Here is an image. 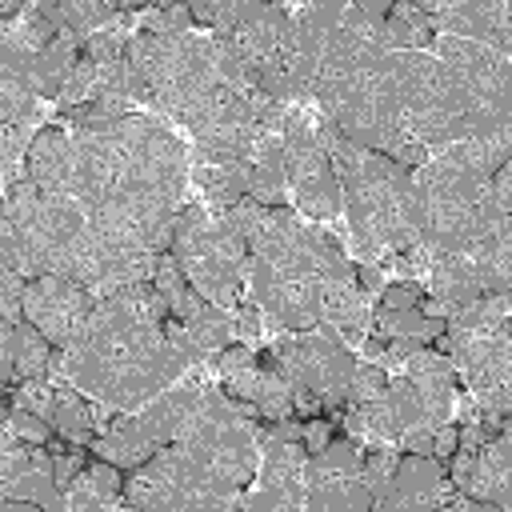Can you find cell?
Here are the masks:
<instances>
[{
  "instance_id": "74e56055",
  "label": "cell",
  "mask_w": 512,
  "mask_h": 512,
  "mask_svg": "<svg viewBox=\"0 0 512 512\" xmlns=\"http://www.w3.org/2000/svg\"><path fill=\"white\" fill-rule=\"evenodd\" d=\"M396 460H400V448H368V452H364L360 480H364V488L372 492V504L384 496V488H388V480H392Z\"/></svg>"
},
{
  "instance_id": "ffe728a7",
  "label": "cell",
  "mask_w": 512,
  "mask_h": 512,
  "mask_svg": "<svg viewBox=\"0 0 512 512\" xmlns=\"http://www.w3.org/2000/svg\"><path fill=\"white\" fill-rule=\"evenodd\" d=\"M460 492H468L472 500H488L496 508L512 504V432H500L472 452V468Z\"/></svg>"
},
{
  "instance_id": "2e32d148",
  "label": "cell",
  "mask_w": 512,
  "mask_h": 512,
  "mask_svg": "<svg viewBox=\"0 0 512 512\" xmlns=\"http://www.w3.org/2000/svg\"><path fill=\"white\" fill-rule=\"evenodd\" d=\"M452 492L448 468L444 460H436L432 452H400L392 480L384 488V496L376 500V508L384 512H424V508H440L444 496Z\"/></svg>"
},
{
  "instance_id": "d6a6232c",
  "label": "cell",
  "mask_w": 512,
  "mask_h": 512,
  "mask_svg": "<svg viewBox=\"0 0 512 512\" xmlns=\"http://www.w3.org/2000/svg\"><path fill=\"white\" fill-rule=\"evenodd\" d=\"M184 328H188V340H192V364H208V368H216L220 352L228 348V336L236 332V324L228 320V312L220 304H208L204 312L184 320Z\"/></svg>"
},
{
  "instance_id": "f546056e",
  "label": "cell",
  "mask_w": 512,
  "mask_h": 512,
  "mask_svg": "<svg viewBox=\"0 0 512 512\" xmlns=\"http://www.w3.org/2000/svg\"><path fill=\"white\" fill-rule=\"evenodd\" d=\"M92 452H96L100 460H112L116 468H124V472H128V468L144 464V460L156 452V444L140 432L136 416H112L108 432L92 440Z\"/></svg>"
},
{
  "instance_id": "816d5d0a",
  "label": "cell",
  "mask_w": 512,
  "mask_h": 512,
  "mask_svg": "<svg viewBox=\"0 0 512 512\" xmlns=\"http://www.w3.org/2000/svg\"><path fill=\"white\" fill-rule=\"evenodd\" d=\"M356 284H360L368 296L380 292V288H384V268H380V264H368V260L356 264Z\"/></svg>"
},
{
  "instance_id": "f907efd6",
  "label": "cell",
  "mask_w": 512,
  "mask_h": 512,
  "mask_svg": "<svg viewBox=\"0 0 512 512\" xmlns=\"http://www.w3.org/2000/svg\"><path fill=\"white\" fill-rule=\"evenodd\" d=\"M260 324H264V320H260V304H256V300H244V304L236 308V332H240L244 340H256V336H260Z\"/></svg>"
},
{
  "instance_id": "44dd1931",
  "label": "cell",
  "mask_w": 512,
  "mask_h": 512,
  "mask_svg": "<svg viewBox=\"0 0 512 512\" xmlns=\"http://www.w3.org/2000/svg\"><path fill=\"white\" fill-rule=\"evenodd\" d=\"M28 180L40 184V192H64L72 196L76 188V152H72V136L64 128H36V140L28 148V164H24Z\"/></svg>"
},
{
  "instance_id": "4316f807",
  "label": "cell",
  "mask_w": 512,
  "mask_h": 512,
  "mask_svg": "<svg viewBox=\"0 0 512 512\" xmlns=\"http://www.w3.org/2000/svg\"><path fill=\"white\" fill-rule=\"evenodd\" d=\"M432 40H436L432 16L420 4H408V0L392 4L384 24L376 28V44L388 48V52H424V48H432Z\"/></svg>"
},
{
  "instance_id": "e575fe53",
  "label": "cell",
  "mask_w": 512,
  "mask_h": 512,
  "mask_svg": "<svg viewBox=\"0 0 512 512\" xmlns=\"http://www.w3.org/2000/svg\"><path fill=\"white\" fill-rule=\"evenodd\" d=\"M52 352H56V344L32 320H20L16 324V376L24 384H48V376H52Z\"/></svg>"
},
{
  "instance_id": "277c9868",
  "label": "cell",
  "mask_w": 512,
  "mask_h": 512,
  "mask_svg": "<svg viewBox=\"0 0 512 512\" xmlns=\"http://www.w3.org/2000/svg\"><path fill=\"white\" fill-rule=\"evenodd\" d=\"M316 136L340 180V208L348 216L352 248L376 264L384 252H404L420 240L416 228V192L412 172L388 160L384 152H368L344 140V132L320 116Z\"/></svg>"
},
{
  "instance_id": "7dc6e473",
  "label": "cell",
  "mask_w": 512,
  "mask_h": 512,
  "mask_svg": "<svg viewBox=\"0 0 512 512\" xmlns=\"http://www.w3.org/2000/svg\"><path fill=\"white\" fill-rule=\"evenodd\" d=\"M388 160H396L400 168H408V172H416V168H420V164L428 160V148H424V144H416V140L408 136V140H400V144H396V148L388 152Z\"/></svg>"
},
{
  "instance_id": "8992f818",
  "label": "cell",
  "mask_w": 512,
  "mask_h": 512,
  "mask_svg": "<svg viewBox=\"0 0 512 512\" xmlns=\"http://www.w3.org/2000/svg\"><path fill=\"white\" fill-rule=\"evenodd\" d=\"M124 56L144 76L152 92V108L168 112L180 124H188L216 92L232 88L224 76V52L216 48L212 36H196V32L152 36L140 28L128 36Z\"/></svg>"
},
{
  "instance_id": "30bf717a",
  "label": "cell",
  "mask_w": 512,
  "mask_h": 512,
  "mask_svg": "<svg viewBox=\"0 0 512 512\" xmlns=\"http://www.w3.org/2000/svg\"><path fill=\"white\" fill-rule=\"evenodd\" d=\"M432 48L460 92L468 136L512 128V60L504 52H492L460 36H436Z\"/></svg>"
},
{
  "instance_id": "9c48e42d",
  "label": "cell",
  "mask_w": 512,
  "mask_h": 512,
  "mask_svg": "<svg viewBox=\"0 0 512 512\" xmlns=\"http://www.w3.org/2000/svg\"><path fill=\"white\" fill-rule=\"evenodd\" d=\"M396 100L404 136L424 148H448L468 140V116L448 68L428 52H392Z\"/></svg>"
},
{
  "instance_id": "836d02e7",
  "label": "cell",
  "mask_w": 512,
  "mask_h": 512,
  "mask_svg": "<svg viewBox=\"0 0 512 512\" xmlns=\"http://www.w3.org/2000/svg\"><path fill=\"white\" fill-rule=\"evenodd\" d=\"M508 148H512V128H500V132H488V136H468V140H456L444 148V156L452 164H464L480 176H492L504 160H508Z\"/></svg>"
},
{
  "instance_id": "cb8c5ba5",
  "label": "cell",
  "mask_w": 512,
  "mask_h": 512,
  "mask_svg": "<svg viewBox=\"0 0 512 512\" xmlns=\"http://www.w3.org/2000/svg\"><path fill=\"white\" fill-rule=\"evenodd\" d=\"M248 196L264 208L288 204V168H284V132H264L252 148Z\"/></svg>"
},
{
  "instance_id": "b9f144b4",
  "label": "cell",
  "mask_w": 512,
  "mask_h": 512,
  "mask_svg": "<svg viewBox=\"0 0 512 512\" xmlns=\"http://www.w3.org/2000/svg\"><path fill=\"white\" fill-rule=\"evenodd\" d=\"M96 80H100V64H92V60L80 52V60H76V68H72V76H68V84H64V92H60V104H84V100H92Z\"/></svg>"
},
{
  "instance_id": "83f0119b",
  "label": "cell",
  "mask_w": 512,
  "mask_h": 512,
  "mask_svg": "<svg viewBox=\"0 0 512 512\" xmlns=\"http://www.w3.org/2000/svg\"><path fill=\"white\" fill-rule=\"evenodd\" d=\"M68 492V508H108V504H124V468H116L112 460L92 456L80 476L64 488Z\"/></svg>"
},
{
  "instance_id": "ee69618b",
  "label": "cell",
  "mask_w": 512,
  "mask_h": 512,
  "mask_svg": "<svg viewBox=\"0 0 512 512\" xmlns=\"http://www.w3.org/2000/svg\"><path fill=\"white\" fill-rule=\"evenodd\" d=\"M24 288H28V280L20 272H12V268L0 272V300H4V320L8 324L24 320Z\"/></svg>"
},
{
  "instance_id": "60d3db41",
  "label": "cell",
  "mask_w": 512,
  "mask_h": 512,
  "mask_svg": "<svg viewBox=\"0 0 512 512\" xmlns=\"http://www.w3.org/2000/svg\"><path fill=\"white\" fill-rule=\"evenodd\" d=\"M144 32H152V36H172V32H192V12H188V4H168V8H148V12H144Z\"/></svg>"
},
{
  "instance_id": "1f68e13d",
  "label": "cell",
  "mask_w": 512,
  "mask_h": 512,
  "mask_svg": "<svg viewBox=\"0 0 512 512\" xmlns=\"http://www.w3.org/2000/svg\"><path fill=\"white\" fill-rule=\"evenodd\" d=\"M80 52H84V44L72 40V36H56L44 52H36V60H32L36 96H60L68 76H72V68H76V60H80Z\"/></svg>"
},
{
  "instance_id": "7bdbcfd3",
  "label": "cell",
  "mask_w": 512,
  "mask_h": 512,
  "mask_svg": "<svg viewBox=\"0 0 512 512\" xmlns=\"http://www.w3.org/2000/svg\"><path fill=\"white\" fill-rule=\"evenodd\" d=\"M152 284L168 296V304H176L180 296H184V288H188V280H184V272H180V264H176V256L172 252H160L156 256V272H152Z\"/></svg>"
},
{
  "instance_id": "f6af8a7d",
  "label": "cell",
  "mask_w": 512,
  "mask_h": 512,
  "mask_svg": "<svg viewBox=\"0 0 512 512\" xmlns=\"http://www.w3.org/2000/svg\"><path fill=\"white\" fill-rule=\"evenodd\" d=\"M124 48H128V36H120V32H96V36L84 44V56L104 68V64H116V60L124 56Z\"/></svg>"
},
{
  "instance_id": "5bb4252c",
  "label": "cell",
  "mask_w": 512,
  "mask_h": 512,
  "mask_svg": "<svg viewBox=\"0 0 512 512\" xmlns=\"http://www.w3.org/2000/svg\"><path fill=\"white\" fill-rule=\"evenodd\" d=\"M436 352L452 360L456 376H464L472 392L500 388L512 380V316L492 328H444L436 336Z\"/></svg>"
},
{
  "instance_id": "4dcf8cb0",
  "label": "cell",
  "mask_w": 512,
  "mask_h": 512,
  "mask_svg": "<svg viewBox=\"0 0 512 512\" xmlns=\"http://www.w3.org/2000/svg\"><path fill=\"white\" fill-rule=\"evenodd\" d=\"M344 428L352 432V440L364 448V444H392L400 436V424H396V412H392V400L388 392L384 396H372L364 404H348L344 412Z\"/></svg>"
},
{
  "instance_id": "c3c4849f",
  "label": "cell",
  "mask_w": 512,
  "mask_h": 512,
  "mask_svg": "<svg viewBox=\"0 0 512 512\" xmlns=\"http://www.w3.org/2000/svg\"><path fill=\"white\" fill-rule=\"evenodd\" d=\"M248 364H256L252 348H248V344H228V348L220 352V360H216V372L228 376V372H240V368H248Z\"/></svg>"
},
{
  "instance_id": "ab89813d",
  "label": "cell",
  "mask_w": 512,
  "mask_h": 512,
  "mask_svg": "<svg viewBox=\"0 0 512 512\" xmlns=\"http://www.w3.org/2000/svg\"><path fill=\"white\" fill-rule=\"evenodd\" d=\"M384 392H388V376H384V368H380V364H356L352 376H348L344 400H348V404H364V400L384 396ZM348 404H344V408H348Z\"/></svg>"
},
{
  "instance_id": "52a82bcc",
  "label": "cell",
  "mask_w": 512,
  "mask_h": 512,
  "mask_svg": "<svg viewBox=\"0 0 512 512\" xmlns=\"http://www.w3.org/2000/svg\"><path fill=\"white\" fill-rule=\"evenodd\" d=\"M176 440L228 492H244L256 480V420H244L232 408V396H224V388L204 384Z\"/></svg>"
},
{
  "instance_id": "9f6ffc18",
  "label": "cell",
  "mask_w": 512,
  "mask_h": 512,
  "mask_svg": "<svg viewBox=\"0 0 512 512\" xmlns=\"http://www.w3.org/2000/svg\"><path fill=\"white\" fill-rule=\"evenodd\" d=\"M360 348H364V356L380 360V356H384V348H388V340H384V336H376V332H368V336L360 340Z\"/></svg>"
},
{
  "instance_id": "d590c367",
  "label": "cell",
  "mask_w": 512,
  "mask_h": 512,
  "mask_svg": "<svg viewBox=\"0 0 512 512\" xmlns=\"http://www.w3.org/2000/svg\"><path fill=\"white\" fill-rule=\"evenodd\" d=\"M448 328V320L444 316H428L420 304L416 308H376V336H384V340H392V336H412V340H420V344H428V340H436L440 332Z\"/></svg>"
},
{
  "instance_id": "7402d4cb",
  "label": "cell",
  "mask_w": 512,
  "mask_h": 512,
  "mask_svg": "<svg viewBox=\"0 0 512 512\" xmlns=\"http://www.w3.org/2000/svg\"><path fill=\"white\" fill-rule=\"evenodd\" d=\"M304 508H312V512H364V508H372V492L364 488L360 472L316 468L308 456L304 460Z\"/></svg>"
},
{
  "instance_id": "8d00e7d4",
  "label": "cell",
  "mask_w": 512,
  "mask_h": 512,
  "mask_svg": "<svg viewBox=\"0 0 512 512\" xmlns=\"http://www.w3.org/2000/svg\"><path fill=\"white\" fill-rule=\"evenodd\" d=\"M36 120H24V124H4V188H12L16 180H24V164H28V148L36 140L32 132Z\"/></svg>"
},
{
  "instance_id": "f1b7e54d",
  "label": "cell",
  "mask_w": 512,
  "mask_h": 512,
  "mask_svg": "<svg viewBox=\"0 0 512 512\" xmlns=\"http://www.w3.org/2000/svg\"><path fill=\"white\" fill-rule=\"evenodd\" d=\"M40 12L60 28V36L80 44H88L112 16H120V8L108 0H40Z\"/></svg>"
},
{
  "instance_id": "11a10c76",
  "label": "cell",
  "mask_w": 512,
  "mask_h": 512,
  "mask_svg": "<svg viewBox=\"0 0 512 512\" xmlns=\"http://www.w3.org/2000/svg\"><path fill=\"white\" fill-rule=\"evenodd\" d=\"M188 12H192V20H200V24H216V12H220V0H192L188 4Z\"/></svg>"
},
{
  "instance_id": "d4e9b609",
  "label": "cell",
  "mask_w": 512,
  "mask_h": 512,
  "mask_svg": "<svg viewBox=\"0 0 512 512\" xmlns=\"http://www.w3.org/2000/svg\"><path fill=\"white\" fill-rule=\"evenodd\" d=\"M252 160H224V156H192V180L208 196L216 212H228L236 200L248 196Z\"/></svg>"
},
{
  "instance_id": "e0dca14e",
  "label": "cell",
  "mask_w": 512,
  "mask_h": 512,
  "mask_svg": "<svg viewBox=\"0 0 512 512\" xmlns=\"http://www.w3.org/2000/svg\"><path fill=\"white\" fill-rule=\"evenodd\" d=\"M264 464H260V488L248 492L240 504L248 512L268 508H304V444L300 440H264Z\"/></svg>"
},
{
  "instance_id": "ac0fdd59",
  "label": "cell",
  "mask_w": 512,
  "mask_h": 512,
  "mask_svg": "<svg viewBox=\"0 0 512 512\" xmlns=\"http://www.w3.org/2000/svg\"><path fill=\"white\" fill-rule=\"evenodd\" d=\"M424 8V4H420ZM436 36H460L472 44H484L492 52H512V24H508V4L500 0H472V4H428Z\"/></svg>"
},
{
  "instance_id": "f5cc1de1",
  "label": "cell",
  "mask_w": 512,
  "mask_h": 512,
  "mask_svg": "<svg viewBox=\"0 0 512 512\" xmlns=\"http://www.w3.org/2000/svg\"><path fill=\"white\" fill-rule=\"evenodd\" d=\"M456 452V428L452 424H440L436 432H432V456L436 460H448Z\"/></svg>"
},
{
  "instance_id": "8fae6325",
  "label": "cell",
  "mask_w": 512,
  "mask_h": 512,
  "mask_svg": "<svg viewBox=\"0 0 512 512\" xmlns=\"http://www.w3.org/2000/svg\"><path fill=\"white\" fill-rule=\"evenodd\" d=\"M272 348L284 360L288 376L300 388H308L312 396H320V416L328 424H344L340 408L348 404L344 388H348V376L356 368V356L348 352L340 332L332 324H312L300 332H280V340Z\"/></svg>"
},
{
  "instance_id": "603a6c76",
  "label": "cell",
  "mask_w": 512,
  "mask_h": 512,
  "mask_svg": "<svg viewBox=\"0 0 512 512\" xmlns=\"http://www.w3.org/2000/svg\"><path fill=\"white\" fill-rule=\"evenodd\" d=\"M200 392H204V384H200V380H196V384H176V388H164L156 400H148V404L140 408V416H136L140 432H144V436H148L156 448L172 444V440H176V432H180V424H184V420H188V412L196 408Z\"/></svg>"
},
{
  "instance_id": "7a4b0ae2",
  "label": "cell",
  "mask_w": 512,
  "mask_h": 512,
  "mask_svg": "<svg viewBox=\"0 0 512 512\" xmlns=\"http://www.w3.org/2000/svg\"><path fill=\"white\" fill-rule=\"evenodd\" d=\"M380 24L384 20L364 16L360 4H344L340 24L324 44L312 100H320V116L332 120L348 144L388 156L408 136L400 124L392 52L376 44Z\"/></svg>"
},
{
  "instance_id": "9a60e30c",
  "label": "cell",
  "mask_w": 512,
  "mask_h": 512,
  "mask_svg": "<svg viewBox=\"0 0 512 512\" xmlns=\"http://www.w3.org/2000/svg\"><path fill=\"white\" fill-rule=\"evenodd\" d=\"M92 288L68 276H36L24 288V320H32L56 348H64L76 324L92 312Z\"/></svg>"
},
{
  "instance_id": "7c38bea8",
  "label": "cell",
  "mask_w": 512,
  "mask_h": 512,
  "mask_svg": "<svg viewBox=\"0 0 512 512\" xmlns=\"http://www.w3.org/2000/svg\"><path fill=\"white\" fill-rule=\"evenodd\" d=\"M284 168H288V184L296 192V204L308 216H316V220H336L340 216L336 168H332L316 128L300 112H288V120H284Z\"/></svg>"
},
{
  "instance_id": "bcb514c9",
  "label": "cell",
  "mask_w": 512,
  "mask_h": 512,
  "mask_svg": "<svg viewBox=\"0 0 512 512\" xmlns=\"http://www.w3.org/2000/svg\"><path fill=\"white\" fill-rule=\"evenodd\" d=\"M424 296H428V288H420L416 280H396V284L380 288V308L384 312L388 308H416V304H424Z\"/></svg>"
},
{
  "instance_id": "ba28073f",
  "label": "cell",
  "mask_w": 512,
  "mask_h": 512,
  "mask_svg": "<svg viewBox=\"0 0 512 512\" xmlns=\"http://www.w3.org/2000/svg\"><path fill=\"white\" fill-rule=\"evenodd\" d=\"M168 252L200 296L220 308L240 300V280H248V244L224 224V216L208 220L200 204H184L176 212Z\"/></svg>"
},
{
  "instance_id": "3957f363",
  "label": "cell",
  "mask_w": 512,
  "mask_h": 512,
  "mask_svg": "<svg viewBox=\"0 0 512 512\" xmlns=\"http://www.w3.org/2000/svg\"><path fill=\"white\" fill-rule=\"evenodd\" d=\"M328 280H356V264L316 224H300L288 204L268 208V220L248 240V284L280 332L320 324V288Z\"/></svg>"
},
{
  "instance_id": "4fadbf2b",
  "label": "cell",
  "mask_w": 512,
  "mask_h": 512,
  "mask_svg": "<svg viewBox=\"0 0 512 512\" xmlns=\"http://www.w3.org/2000/svg\"><path fill=\"white\" fill-rule=\"evenodd\" d=\"M184 128H192V156H224V160H252V148L264 136L248 104V92L236 88L216 92Z\"/></svg>"
},
{
  "instance_id": "681fc988",
  "label": "cell",
  "mask_w": 512,
  "mask_h": 512,
  "mask_svg": "<svg viewBox=\"0 0 512 512\" xmlns=\"http://www.w3.org/2000/svg\"><path fill=\"white\" fill-rule=\"evenodd\" d=\"M328 440H332V428H328V420H324V416L304 420V452H308V456L324 452V448H328Z\"/></svg>"
},
{
  "instance_id": "f35d334b",
  "label": "cell",
  "mask_w": 512,
  "mask_h": 512,
  "mask_svg": "<svg viewBox=\"0 0 512 512\" xmlns=\"http://www.w3.org/2000/svg\"><path fill=\"white\" fill-rule=\"evenodd\" d=\"M4 424L20 436V440H28V444H48L52 436H56V428L40 416V412H32V408H20V404H4Z\"/></svg>"
},
{
  "instance_id": "d6986e66",
  "label": "cell",
  "mask_w": 512,
  "mask_h": 512,
  "mask_svg": "<svg viewBox=\"0 0 512 512\" xmlns=\"http://www.w3.org/2000/svg\"><path fill=\"white\" fill-rule=\"evenodd\" d=\"M32 60H36V52L24 44L20 28L8 24L4 28V44H0V120L4 124L40 120L36 84H32Z\"/></svg>"
},
{
  "instance_id": "6da1fadb",
  "label": "cell",
  "mask_w": 512,
  "mask_h": 512,
  "mask_svg": "<svg viewBox=\"0 0 512 512\" xmlns=\"http://www.w3.org/2000/svg\"><path fill=\"white\" fill-rule=\"evenodd\" d=\"M168 316L172 304L152 280L108 292L64 344V376L116 412L144 408L192 368L164 336Z\"/></svg>"
},
{
  "instance_id": "484cf974",
  "label": "cell",
  "mask_w": 512,
  "mask_h": 512,
  "mask_svg": "<svg viewBox=\"0 0 512 512\" xmlns=\"http://www.w3.org/2000/svg\"><path fill=\"white\" fill-rule=\"evenodd\" d=\"M428 296L452 308L480 300L484 284H480L476 264L468 256H428Z\"/></svg>"
},
{
  "instance_id": "db71d44e",
  "label": "cell",
  "mask_w": 512,
  "mask_h": 512,
  "mask_svg": "<svg viewBox=\"0 0 512 512\" xmlns=\"http://www.w3.org/2000/svg\"><path fill=\"white\" fill-rule=\"evenodd\" d=\"M484 444V432H480V424H460L456 428V448H464V452H476Z\"/></svg>"
},
{
  "instance_id": "5b68a950",
  "label": "cell",
  "mask_w": 512,
  "mask_h": 512,
  "mask_svg": "<svg viewBox=\"0 0 512 512\" xmlns=\"http://www.w3.org/2000/svg\"><path fill=\"white\" fill-rule=\"evenodd\" d=\"M416 228L428 256H472L492 232L508 228L512 216L492 196V176H480L448 156H428L412 172Z\"/></svg>"
}]
</instances>
